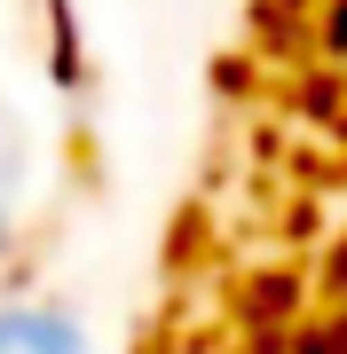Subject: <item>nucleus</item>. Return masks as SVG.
Listing matches in <instances>:
<instances>
[{"label": "nucleus", "instance_id": "1", "mask_svg": "<svg viewBox=\"0 0 347 354\" xmlns=\"http://www.w3.org/2000/svg\"><path fill=\"white\" fill-rule=\"evenodd\" d=\"M0 354H95V330L79 323L64 299L8 291V299H0Z\"/></svg>", "mask_w": 347, "mask_h": 354}, {"label": "nucleus", "instance_id": "2", "mask_svg": "<svg viewBox=\"0 0 347 354\" xmlns=\"http://www.w3.org/2000/svg\"><path fill=\"white\" fill-rule=\"evenodd\" d=\"M24 181H32V150H24V127H16V111L0 102V260H8V244H16Z\"/></svg>", "mask_w": 347, "mask_h": 354}]
</instances>
